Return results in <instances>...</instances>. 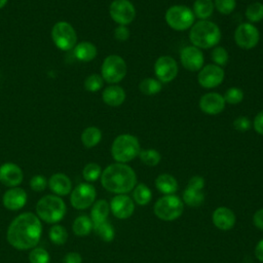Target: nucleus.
Masks as SVG:
<instances>
[{
	"mask_svg": "<svg viewBox=\"0 0 263 263\" xmlns=\"http://www.w3.org/2000/svg\"><path fill=\"white\" fill-rule=\"evenodd\" d=\"M42 235L41 220L37 215L26 212L15 217L6 232L8 243L16 250H32L37 247Z\"/></svg>",
	"mask_w": 263,
	"mask_h": 263,
	"instance_id": "obj_1",
	"label": "nucleus"
},
{
	"mask_svg": "<svg viewBox=\"0 0 263 263\" xmlns=\"http://www.w3.org/2000/svg\"><path fill=\"white\" fill-rule=\"evenodd\" d=\"M101 183L110 192L124 194L135 188L137 176L129 165L116 162L108 165L102 172Z\"/></svg>",
	"mask_w": 263,
	"mask_h": 263,
	"instance_id": "obj_2",
	"label": "nucleus"
},
{
	"mask_svg": "<svg viewBox=\"0 0 263 263\" xmlns=\"http://www.w3.org/2000/svg\"><path fill=\"white\" fill-rule=\"evenodd\" d=\"M191 43L198 47L208 49L216 46L221 40L220 28L213 22L201 20L193 24L189 32Z\"/></svg>",
	"mask_w": 263,
	"mask_h": 263,
	"instance_id": "obj_3",
	"label": "nucleus"
},
{
	"mask_svg": "<svg viewBox=\"0 0 263 263\" xmlns=\"http://www.w3.org/2000/svg\"><path fill=\"white\" fill-rule=\"evenodd\" d=\"M67 206L62 197L48 194L41 197L36 204L37 217L48 224H57L66 215Z\"/></svg>",
	"mask_w": 263,
	"mask_h": 263,
	"instance_id": "obj_4",
	"label": "nucleus"
},
{
	"mask_svg": "<svg viewBox=\"0 0 263 263\" xmlns=\"http://www.w3.org/2000/svg\"><path fill=\"white\" fill-rule=\"evenodd\" d=\"M141 151L139 140L129 134H122L117 136L111 146V154L114 160L120 163L132 161L139 156Z\"/></svg>",
	"mask_w": 263,
	"mask_h": 263,
	"instance_id": "obj_5",
	"label": "nucleus"
},
{
	"mask_svg": "<svg viewBox=\"0 0 263 263\" xmlns=\"http://www.w3.org/2000/svg\"><path fill=\"white\" fill-rule=\"evenodd\" d=\"M166 24L176 31H184L191 28L194 24L195 15L193 11L184 5L171 6L164 15Z\"/></svg>",
	"mask_w": 263,
	"mask_h": 263,
	"instance_id": "obj_6",
	"label": "nucleus"
},
{
	"mask_svg": "<svg viewBox=\"0 0 263 263\" xmlns=\"http://www.w3.org/2000/svg\"><path fill=\"white\" fill-rule=\"evenodd\" d=\"M126 72L127 66L125 61L117 54L108 55L101 67L102 78L110 84L120 82L125 77Z\"/></svg>",
	"mask_w": 263,
	"mask_h": 263,
	"instance_id": "obj_7",
	"label": "nucleus"
},
{
	"mask_svg": "<svg viewBox=\"0 0 263 263\" xmlns=\"http://www.w3.org/2000/svg\"><path fill=\"white\" fill-rule=\"evenodd\" d=\"M183 210V201L173 194L160 197L154 204V214L163 221L176 220L182 215Z\"/></svg>",
	"mask_w": 263,
	"mask_h": 263,
	"instance_id": "obj_8",
	"label": "nucleus"
},
{
	"mask_svg": "<svg viewBox=\"0 0 263 263\" xmlns=\"http://www.w3.org/2000/svg\"><path fill=\"white\" fill-rule=\"evenodd\" d=\"M51 38L54 45L64 51L73 49L77 44V34L73 26L65 21L58 22L51 29Z\"/></svg>",
	"mask_w": 263,
	"mask_h": 263,
	"instance_id": "obj_9",
	"label": "nucleus"
},
{
	"mask_svg": "<svg viewBox=\"0 0 263 263\" xmlns=\"http://www.w3.org/2000/svg\"><path fill=\"white\" fill-rule=\"evenodd\" d=\"M96 196L97 192L91 184L81 183L71 191L70 202L74 209L85 210L93 204Z\"/></svg>",
	"mask_w": 263,
	"mask_h": 263,
	"instance_id": "obj_10",
	"label": "nucleus"
},
{
	"mask_svg": "<svg viewBox=\"0 0 263 263\" xmlns=\"http://www.w3.org/2000/svg\"><path fill=\"white\" fill-rule=\"evenodd\" d=\"M111 18L121 26L129 25L136 17V8L129 0H113L109 6Z\"/></svg>",
	"mask_w": 263,
	"mask_h": 263,
	"instance_id": "obj_11",
	"label": "nucleus"
},
{
	"mask_svg": "<svg viewBox=\"0 0 263 263\" xmlns=\"http://www.w3.org/2000/svg\"><path fill=\"white\" fill-rule=\"evenodd\" d=\"M234 40L238 47L242 49H252L258 44L260 33L253 24L242 23L234 32Z\"/></svg>",
	"mask_w": 263,
	"mask_h": 263,
	"instance_id": "obj_12",
	"label": "nucleus"
},
{
	"mask_svg": "<svg viewBox=\"0 0 263 263\" xmlns=\"http://www.w3.org/2000/svg\"><path fill=\"white\" fill-rule=\"evenodd\" d=\"M154 73L160 82H171L178 75V64L170 55L159 57L154 64Z\"/></svg>",
	"mask_w": 263,
	"mask_h": 263,
	"instance_id": "obj_13",
	"label": "nucleus"
},
{
	"mask_svg": "<svg viewBox=\"0 0 263 263\" xmlns=\"http://www.w3.org/2000/svg\"><path fill=\"white\" fill-rule=\"evenodd\" d=\"M224 76L225 73L221 67L210 64L199 70L197 80L199 85L203 88H214L223 82Z\"/></svg>",
	"mask_w": 263,
	"mask_h": 263,
	"instance_id": "obj_14",
	"label": "nucleus"
},
{
	"mask_svg": "<svg viewBox=\"0 0 263 263\" xmlns=\"http://www.w3.org/2000/svg\"><path fill=\"white\" fill-rule=\"evenodd\" d=\"M180 60L182 66L191 72L200 70L204 62L201 50L194 45L184 47L180 53Z\"/></svg>",
	"mask_w": 263,
	"mask_h": 263,
	"instance_id": "obj_15",
	"label": "nucleus"
},
{
	"mask_svg": "<svg viewBox=\"0 0 263 263\" xmlns=\"http://www.w3.org/2000/svg\"><path fill=\"white\" fill-rule=\"evenodd\" d=\"M24 179L22 168L13 162H5L0 166V182L7 187H17Z\"/></svg>",
	"mask_w": 263,
	"mask_h": 263,
	"instance_id": "obj_16",
	"label": "nucleus"
},
{
	"mask_svg": "<svg viewBox=\"0 0 263 263\" xmlns=\"http://www.w3.org/2000/svg\"><path fill=\"white\" fill-rule=\"evenodd\" d=\"M110 210L116 218L127 219L133 215L135 204L133 199L127 195L118 194L111 199Z\"/></svg>",
	"mask_w": 263,
	"mask_h": 263,
	"instance_id": "obj_17",
	"label": "nucleus"
},
{
	"mask_svg": "<svg viewBox=\"0 0 263 263\" xmlns=\"http://www.w3.org/2000/svg\"><path fill=\"white\" fill-rule=\"evenodd\" d=\"M225 100L223 96L217 92H208L199 100L200 110L208 115H217L225 108Z\"/></svg>",
	"mask_w": 263,
	"mask_h": 263,
	"instance_id": "obj_18",
	"label": "nucleus"
},
{
	"mask_svg": "<svg viewBox=\"0 0 263 263\" xmlns=\"http://www.w3.org/2000/svg\"><path fill=\"white\" fill-rule=\"evenodd\" d=\"M27 192L20 187H12L3 194L2 202L5 209L9 211H18L27 203Z\"/></svg>",
	"mask_w": 263,
	"mask_h": 263,
	"instance_id": "obj_19",
	"label": "nucleus"
},
{
	"mask_svg": "<svg viewBox=\"0 0 263 263\" xmlns=\"http://www.w3.org/2000/svg\"><path fill=\"white\" fill-rule=\"evenodd\" d=\"M49 189L58 196H65L72 191V182L70 178L63 174H53L48 180Z\"/></svg>",
	"mask_w": 263,
	"mask_h": 263,
	"instance_id": "obj_20",
	"label": "nucleus"
},
{
	"mask_svg": "<svg viewBox=\"0 0 263 263\" xmlns=\"http://www.w3.org/2000/svg\"><path fill=\"white\" fill-rule=\"evenodd\" d=\"M212 219L215 226L221 230H229L235 224L234 213L226 206H220L216 209L213 213Z\"/></svg>",
	"mask_w": 263,
	"mask_h": 263,
	"instance_id": "obj_21",
	"label": "nucleus"
},
{
	"mask_svg": "<svg viewBox=\"0 0 263 263\" xmlns=\"http://www.w3.org/2000/svg\"><path fill=\"white\" fill-rule=\"evenodd\" d=\"M102 99L106 105L111 107H117L124 102L125 91L121 86L111 84L103 90Z\"/></svg>",
	"mask_w": 263,
	"mask_h": 263,
	"instance_id": "obj_22",
	"label": "nucleus"
},
{
	"mask_svg": "<svg viewBox=\"0 0 263 263\" xmlns=\"http://www.w3.org/2000/svg\"><path fill=\"white\" fill-rule=\"evenodd\" d=\"M74 57L80 62H90L92 61L98 53L96 45L88 41H82L75 45L73 48Z\"/></svg>",
	"mask_w": 263,
	"mask_h": 263,
	"instance_id": "obj_23",
	"label": "nucleus"
},
{
	"mask_svg": "<svg viewBox=\"0 0 263 263\" xmlns=\"http://www.w3.org/2000/svg\"><path fill=\"white\" fill-rule=\"evenodd\" d=\"M110 212V204L105 199L97 200L90 211V219L93 224H99L104 221H107L108 215Z\"/></svg>",
	"mask_w": 263,
	"mask_h": 263,
	"instance_id": "obj_24",
	"label": "nucleus"
},
{
	"mask_svg": "<svg viewBox=\"0 0 263 263\" xmlns=\"http://www.w3.org/2000/svg\"><path fill=\"white\" fill-rule=\"evenodd\" d=\"M155 186L159 192L164 193L166 195L173 194L178 189L177 180L168 174H161L155 180Z\"/></svg>",
	"mask_w": 263,
	"mask_h": 263,
	"instance_id": "obj_25",
	"label": "nucleus"
},
{
	"mask_svg": "<svg viewBox=\"0 0 263 263\" xmlns=\"http://www.w3.org/2000/svg\"><path fill=\"white\" fill-rule=\"evenodd\" d=\"M102 140V132L97 126H88L81 134V142L84 147L92 148Z\"/></svg>",
	"mask_w": 263,
	"mask_h": 263,
	"instance_id": "obj_26",
	"label": "nucleus"
},
{
	"mask_svg": "<svg viewBox=\"0 0 263 263\" xmlns=\"http://www.w3.org/2000/svg\"><path fill=\"white\" fill-rule=\"evenodd\" d=\"M92 226V221L88 216L80 215L74 220L72 224V230L77 236H85L90 233Z\"/></svg>",
	"mask_w": 263,
	"mask_h": 263,
	"instance_id": "obj_27",
	"label": "nucleus"
},
{
	"mask_svg": "<svg viewBox=\"0 0 263 263\" xmlns=\"http://www.w3.org/2000/svg\"><path fill=\"white\" fill-rule=\"evenodd\" d=\"M214 2L212 0H195L193 4V13L200 20H206L213 14Z\"/></svg>",
	"mask_w": 263,
	"mask_h": 263,
	"instance_id": "obj_28",
	"label": "nucleus"
},
{
	"mask_svg": "<svg viewBox=\"0 0 263 263\" xmlns=\"http://www.w3.org/2000/svg\"><path fill=\"white\" fill-rule=\"evenodd\" d=\"M183 199L187 205L197 208L203 203L204 193L202 192V190H195L187 187L183 192Z\"/></svg>",
	"mask_w": 263,
	"mask_h": 263,
	"instance_id": "obj_29",
	"label": "nucleus"
},
{
	"mask_svg": "<svg viewBox=\"0 0 263 263\" xmlns=\"http://www.w3.org/2000/svg\"><path fill=\"white\" fill-rule=\"evenodd\" d=\"M92 229L95 230L97 235H99L100 238L104 241L109 242L114 239L115 231L113 226L108 221H104L99 224H93Z\"/></svg>",
	"mask_w": 263,
	"mask_h": 263,
	"instance_id": "obj_30",
	"label": "nucleus"
},
{
	"mask_svg": "<svg viewBox=\"0 0 263 263\" xmlns=\"http://www.w3.org/2000/svg\"><path fill=\"white\" fill-rule=\"evenodd\" d=\"M139 89L146 96H154L161 90V83L158 79L147 77L140 82Z\"/></svg>",
	"mask_w": 263,
	"mask_h": 263,
	"instance_id": "obj_31",
	"label": "nucleus"
},
{
	"mask_svg": "<svg viewBox=\"0 0 263 263\" xmlns=\"http://www.w3.org/2000/svg\"><path fill=\"white\" fill-rule=\"evenodd\" d=\"M48 234L51 242L57 246H62L68 240V232L66 228L59 224H53L52 227L49 229Z\"/></svg>",
	"mask_w": 263,
	"mask_h": 263,
	"instance_id": "obj_32",
	"label": "nucleus"
},
{
	"mask_svg": "<svg viewBox=\"0 0 263 263\" xmlns=\"http://www.w3.org/2000/svg\"><path fill=\"white\" fill-rule=\"evenodd\" d=\"M133 196L139 205H145L151 200L152 193L148 186L145 184H139L136 188H134Z\"/></svg>",
	"mask_w": 263,
	"mask_h": 263,
	"instance_id": "obj_33",
	"label": "nucleus"
},
{
	"mask_svg": "<svg viewBox=\"0 0 263 263\" xmlns=\"http://www.w3.org/2000/svg\"><path fill=\"white\" fill-rule=\"evenodd\" d=\"M246 17L252 23H258L263 20V4L261 2H254L246 9Z\"/></svg>",
	"mask_w": 263,
	"mask_h": 263,
	"instance_id": "obj_34",
	"label": "nucleus"
},
{
	"mask_svg": "<svg viewBox=\"0 0 263 263\" xmlns=\"http://www.w3.org/2000/svg\"><path fill=\"white\" fill-rule=\"evenodd\" d=\"M139 157L143 163L149 166H155L159 163L161 159L160 153L155 149H145L141 150L139 153Z\"/></svg>",
	"mask_w": 263,
	"mask_h": 263,
	"instance_id": "obj_35",
	"label": "nucleus"
},
{
	"mask_svg": "<svg viewBox=\"0 0 263 263\" xmlns=\"http://www.w3.org/2000/svg\"><path fill=\"white\" fill-rule=\"evenodd\" d=\"M102 175V168L101 166L96 162H89L87 163L82 171L83 179L87 182H95L97 181Z\"/></svg>",
	"mask_w": 263,
	"mask_h": 263,
	"instance_id": "obj_36",
	"label": "nucleus"
},
{
	"mask_svg": "<svg viewBox=\"0 0 263 263\" xmlns=\"http://www.w3.org/2000/svg\"><path fill=\"white\" fill-rule=\"evenodd\" d=\"M29 261L30 263H49L50 256L44 248L35 247L29 254Z\"/></svg>",
	"mask_w": 263,
	"mask_h": 263,
	"instance_id": "obj_37",
	"label": "nucleus"
},
{
	"mask_svg": "<svg viewBox=\"0 0 263 263\" xmlns=\"http://www.w3.org/2000/svg\"><path fill=\"white\" fill-rule=\"evenodd\" d=\"M104 79L99 74H91L87 76L84 80V88L88 91L95 92L103 87Z\"/></svg>",
	"mask_w": 263,
	"mask_h": 263,
	"instance_id": "obj_38",
	"label": "nucleus"
},
{
	"mask_svg": "<svg viewBox=\"0 0 263 263\" xmlns=\"http://www.w3.org/2000/svg\"><path fill=\"white\" fill-rule=\"evenodd\" d=\"M223 98L225 100V103H228L230 105H236L243 100V91L238 87H230L226 90Z\"/></svg>",
	"mask_w": 263,
	"mask_h": 263,
	"instance_id": "obj_39",
	"label": "nucleus"
},
{
	"mask_svg": "<svg viewBox=\"0 0 263 263\" xmlns=\"http://www.w3.org/2000/svg\"><path fill=\"white\" fill-rule=\"evenodd\" d=\"M212 60L215 65L222 67L225 66L228 62V52L222 46H216L212 51Z\"/></svg>",
	"mask_w": 263,
	"mask_h": 263,
	"instance_id": "obj_40",
	"label": "nucleus"
},
{
	"mask_svg": "<svg viewBox=\"0 0 263 263\" xmlns=\"http://www.w3.org/2000/svg\"><path fill=\"white\" fill-rule=\"evenodd\" d=\"M214 6L220 13L230 14L236 6V1L235 0H215Z\"/></svg>",
	"mask_w": 263,
	"mask_h": 263,
	"instance_id": "obj_41",
	"label": "nucleus"
},
{
	"mask_svg": "<svg viewBox=\"0 0 263 263\" xmlns=\"http://www.w3.org/2000/svg\"><path fill=\"white\" fill-rule=\"evenodd\" d=\"M48 186V180L42 175H35L30 180V187L32 190L41 192Z\"/></svg>",
	"mask_w": 263,
	"mask_h": 263,
	"instance_id": "obj_42",
	"label": "nucleus"
},
{
	"mask_svg": "<svg viewBox=\"0 0 263 263\" xmlns=\"http://www.w3.org/2000/svg\"><path fill=\"white\" fill-rule=\"evenodd\" d=\"M233 127L238 132H247L251 128V121L247 116H238L233 121Z\"/></svg>",
	"mask_w": 263,
	"mask_h": 263,
	"instance_id": "obj_43",
	"label": "nucleus"
},
{
	"mask_svg": "<svg viewBox=\"0 0 263 263\" xmlns=\"http://www.w3.org/2000/svg\"><path fill=\"white\" fill-rule=\"evenodd\" d=\"M114 38L118 41H126L129 38V30L126 26L118 25L114 30Z\"/></svg>",
	"mask_w": 263,
	"mask_h": 263,
	"instance_id": "obj_44",
	"label": "nucleus"
},
{
	"mask_svg": "<svg viewBox=\"0 0 263 263\" xmlns=\"http://www.w3.org/2000/svg\"><path fill=\"white\" fill-rule=\"evenodd\" d=\"M187 187L195 189V190H202L204 187V179L200 176H193L189 180Z\"/></svg>",
	"mask_w": 263,
	"mask_h": 263,
	"instance_id": "obj_45",
	"label": "nucleus"
},
{
	"mask_svg": "<svg viewBox=\"0 0 263 263\" xmlns=\"http://www.w3.org/2000/svg\"><path fill=\"white\" fill-rule=\"evenodd\" d=\"M253 127L257 134L263 136V110H261L254 118Z\"/></svg>",
	"mask_w": 263,
	"mask_h": 263,
	"instance_id": "obj_46",
	"label": "nucleus"
},
{
	"mask_svg": "<svg viewBox=\"0 0 263 263\" xmlns=\"http://www.w3.org/2000/svg\"><path fill=\"white\" fill-rule=\"evenodd\" d=\"M64 263H82V257L77 252H69L63 258Z\"/></svg>",
	"mask_w": 263,
	"mask_h": 263,
	"instance_id": "obj_47",
	"label": "nucleus"
},
{
	"mask_svg": "<svg viewBox=\"0 0 263 263\" xmlns=\"http://www.w3.org/2000/svg\"><path fill=\"white\" fill-rule=\"evenodd\" d=\"M253 222L255 226L261 230H263V209L258 210L253 216Z\"/></svg>",
	"mask_w": 263,
	"mask_h": 263,
	"instance_id": "obj_48",
	"label": "nucleus"
},
{
	"mask_svg": "<svg viewBox=\"0 0 263 263\" xmlns=\"http://www.w3.org/2000/svg\"><path fill=\"white\" fill-rule=\"evenodd\" d=\"M255 255L257 257V259L261 262H263V239H261L255 249Z\"/></svg>",
	"mask_w": 263,
	"mask_h": 263,
	"instance_id": "obj_49",
	"label": "nucleus"
},
{
	"mask_svg": "<svg viewBox=\"0 0 263 263\" xmlns=\"http://www.w3.org/2000/svg\"><path fill=\"white\" fill-rule=\"evenodd\" d=\"M7 1H8V0H0V9L5 6V4L7 3Z\"/></svg>",
	"mask_w": 263,
	"mask_h": 263,
	"instance_id": "obj_50",
	"label": "nucleus"
}]
</instances>
